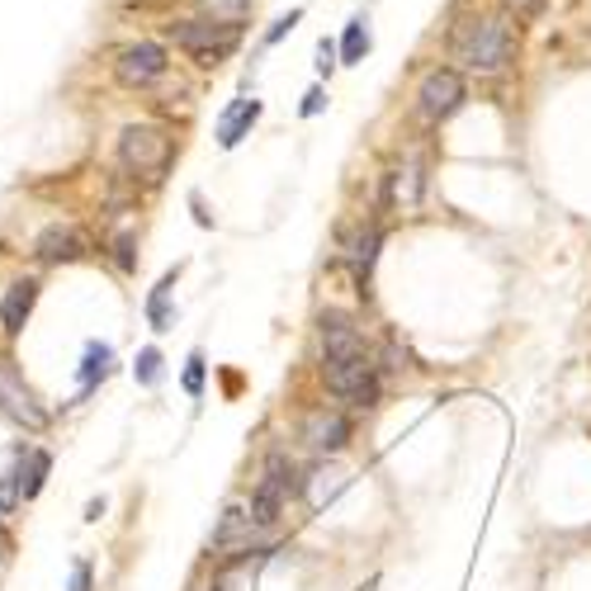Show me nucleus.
I'll list each match as a JSON object with an SVG mask.
<instances>
[{"label": "nucleus", "instance_id": "f257e3e1", "mask_svg": "<svg viewBox=\"0 0 591 591\" xmlns=\"http://www.w3.org/2000/svg\"><path fill=\"white\" fill-rule=\"evenodd\" d=\"M455 62H463L469 71H482V77H492V71H507L516 62V48H521V33H516L511 20H501V14H482V20H463L455 29Z\"/></svg>", "mask_w": 591, "mask_h": 591}, {"label": "nucleus", "instance_id": "f03ea898", "mask_svg": "<svg viewBox=\"0 0 591 591\" xmlns=\"http://www.w3.org/2000/svg\"><path fill=\"white\" fill-rule=\"evenodd\" d=\"M119 161L123 171L142 175V181H161L175 161V137L166 129H156V123H129L119 133Z\"/></svg>", "mask_w": 591, "mask_h": 591}, {"label": "nucleus", "instance_id": "7ed1b4c3", "mask_svg": "<svg viewBox=\"0 0 591 591\" xmlns=\"http://www.w3.org/2000/svg\"><path fill=\"white\" fill-rule=\"evenodd\" d=\"M171 43L190 52L200 67H218L232 58V48L242 43V29L218 24V20H181V24H171Z\"/></svg>", "mask_w": 591, "mask_h": 591}, {"label": "nucleus", "instance_id": "20e7f679", "mask_svg": "<svg viewBox=\"0 0 591 591\" xmlns=\"http://www.w3.org/2000/svg\"><path fill=\"white\" fill-rule=\"evenodd\" d=\"M322 379H327V388L336 393V398H346L355 407H374V403H379V374H374V365L365 360V355H342V360H327V365H322Z\"/></svg>", "mask_w": 591, "mask_h": 591}, {"label": "nucleus", "instance_id": "39448f33", "mask_svg": "<svg viewBox=\"0 0 591 591\" xmlns=\"http://www.w3.org/2000/svg\"><path fill=\"white\" fill-rule=\"evenodd\" d=\"M463 100H469V85H463V77L455 67H431L417 85V110L426 123H445Z\"/></svg>", "mask_w": 591, "mask_h": 591}, {"label": "nucleus", "instance_id": "423d86ee", "mask_svg": "<svg viewBox=\"0 0 591 591\" xmlns=\"http://www.w3.org/2000/svg\"><path fill=\"white\" fill-rule=\"evenodd\" d=\"M0 417H10L14 426H29V431H43L48 426L43 403L33 398V388L20 379V369L10 360H0Z\"/></svg>", "mask_w": 591, "mask_h": 591}, {"label": "nucleus", "instance_id": "0eeeda50", "mask_svg": "<svg viewBox=\"0 0 591 591\" xmlns=\"http://www.w3.org/2000/svg\"><path fill=\"white\" fill-rule=\"evenodd\" d=\"M166 48L161 43H133V48H123L119 52V62H114V77L119 85H129V91H142V85H152L166 77Z\"/></svg>", "mask_w": 591, "mask_h": 591}, {"label": "nucleus", "instance_id": "6e6552de", "mask_svg": "<svg viewBox=\"0 0 591 591\" xmlns=\"http://www.w3.org/2000/svg\"><path fill=\"white\" fill-rule=\"evenodd\" d=\"M33 256L43 265H67V261H81L85 256V237L77 223H48L33 242Z\"/></svg>", "mask_w": 591, "mask_h": 591}, {"label": "nucleus", "instance_id": "1a4fd4ad", "mask_svg": "<svg viewBox=\"0 0 591 591\" xmlns=\"http://www.w3.org/2000/svg\"><path fill=\"white\" fill-rule=\"evenodd\" d=\"M303 440H308L317 455H336L350 440V421L332 407H317V411H308V421H303Z\"/></svg>", "mask_w": 591, "mask_h": 591}, {"label": "nucleus", "instance_id": "9d476101", "mask_svg": "<svg viewBox=\"0 0 591 591\" xmlns=\"http://www.w3.org/2000/svg\"><path fill=\"white\" fill-rule=\"evenodd\" d=\"M322 355H327V360H342V355H365L360 327H355L350 317H342V313H327V317H322Z\"/></svg>", "mask_w": 591, "mask_h": 591}, {"label": "nucleus", "instance_id": "9b49d317", "mask_svg": "<svg viewBox=\"0 0 591 591\" xmlns=\"http://www.w3.org/2000/svg\"><path fill=\"white\" fill-rule=\"evenodd\" d=\"M33 298H39V284H33V279L10 284V294L0 298V327H6V336H20L24 332V322L33 313Z\"/></svg>", "mask_w": 591, "mask_h": 591}, {"label": "nucleus", "instance_id": "f8f14e48", "mask_svg": "<svg viewBox=\"0 0 591 591\" xmlns=\"http://www.w3.org/2000/svg\"><path fill=\"white\" fill-rule=\"evenodd\" d=\"M256 119H261V100H237L218 123V142L223 147H237V142L256 129Z\"/></svg>", "mask_w": 591, "mask_h": 591}, {"label": "nucleus", "instance_id": "ddd939ff", "mask_svg": "<svg viewBox=\"0 0 591 591\" xmlns=\"http://www.w3.org/2000/svg\"><path fill=\"white\" fill-rule=\"evenodd\" d=\"M48 469H52V455H48V450H29V459H20V497H24V501L43 492Z\"/></svg>", "mask_w": 591, "mask_h": 591}, {"label": "nucleus", "instance_id": "4468645a", "mask_svg": "<svg viewBox=\"0 0 591 591\" xmlns=\"http://www.w3.org/2000/svg\"><path fill=\"white\" fill-rule=\"evenodd\" d=\"M110 369H114V350L104 342H91V346H85V355H81V388L91 393Z\"/></svg>", "mask_w": 591, "mask_h": 591}, {"label": "nucleus", "instance_id": "2eb2a0df", "mask_svg": "<svg viewBox=\"0 0 591 591\" xmlns=\"http://www.w3.org/2000/svg\"><path fill=\"white\" fill-rule=\"evenodd\" d=\"M369 20L365 14H355V20L346 24V33H342V67H355V62H365V52H369Z\"/></svg>", "mask_w": 591, "mask_h": 591}, {"label": "nucleus", "instance_id": "dca6fc26", "mask_svg": "<svg viewBox=\"0 0 591 591\" xmlns=\"http://www.w3.org/2000/svg\"><path fill=\"white\" fill-rule=\"evenodd\" d=\"M246 530H251V511H242V507H227V511H223V521H218V530H213V549L237 544Z\"/></svg>", "mask_w": 591, "mask_h": 591}, {"label": "nucleus", "instance_id": "f3484780", "mask_svg": "<svg viewBox=\"0 0 591 591\" xmlns=\"http://www.w3.org/2000/svg\"><path fill=\"white\" fill-rule=\"evenodd\" d=\"M388 194H393V200H403V204H417V194H421V161H407L403 171H393Z\"/></svg>", "mask_w": 591, "mask_h": 591}, {"label": "nucleus", "instance_id": "a211bd4d", "mask_svg": "<svg viewBox=\"0 0 591 591\" xmlns=\"http://www.w3.org/2000/svg\"><path fill=\"white\" fill-rule=\"evenodd\" d=\"M200 6L208 10V20H218V24H237V29H242V20L251 14V6H256V0H200Z\"/></svg>", "mask_w": 591, "mask_h": 591}, {"label": "nucleus", "instance_id": "6ab92c4d", "mask_svg": "<svg viewBox=\"0 0 591 591\" xmlns=\"http://www.w3.org/2000/svg\"><path fill=\"white\" fill-rule=\"evenodd\" d=\"M171 284H175V271L156 284V289H152V303H147V317H152V327H156V332H166V327H171Z\"/></svg>", "mask_w": 591, "mask_h": 591}, {"label": "nucleus", "instance_id": "aec40b11", "mask_svg": "<svg viewBox=\"0 0 591 591\" xmlns=\"http://www.w3.org/2000/svg\"><path fill=\"white\" fill-rule=\"evenodd\" d=\"M133 374H137V384H142V388H156V384H161V350H152V346L142 350V355H137V365H133Z\"/></svg>", "mask_w": 591, "mask_h": 591}, {"label": "nucleus", "instance_id": "412c9836", "mask_svg": "<svg viewBox=\"0 0 591 591\" xmlns=\"http://www.w3.org/2000/svg\"><path fill=\"white\" fill-rule=\"evenodd\" d=\"M14 501H24L20 497V463H14V473H0V516H10Z\"/></svg>", "mask_w": 591, "mask_h": 591}, {"label": "nucleus", "instance_id": "4be33fe9", "mask_svg": "<svg viewBox=\"0 0 591 591\" xmlns=\"http://www.w3.org/2000/svg\"><path fill=\"white\" fill-rule=\"evenodd\" d=\"M303 24V10H289V14H279V20L271 24V29H265V48H275L279 39H284V33H294Z\"/></svg>", "mask_w": 591, "mask_h": 591}, {"label": "nucleus", "instance_id": "5701e85b", "mask_svg": "<svg viewBox=\"0 0 591 591\" xmlns=\"http://www.w3.org/2000/svg\"><path fill=\"white\" fill-rule=\"evenodd\" d=\"M185 393H190V398H200V393H204V355L200 350L185 360Z\"/></svg>", "mask_w": 591, "mask_h": 591}, {"label": "nucleus", "instance_id": "b1692460", "mask_svg": "<svg viewBox=\"0 0 591 591\" xmlns=\"http://www.w3.org/2000/svg\"><path fill=\"white\" fill-rule=\"evenodd\" d=\"M544 6H549V0H507V10L516 14V20H534Z\"/></svg>", "mask_w": 591, "mask_h": 591}, {"label": "nucleus", "instance_id": "393cba45", "mask_svg": "<svg viewBox=\"0 0 591 591\" xmlns=\"http://www.w3.org/2000/svg\"><path fill=\"white\" fill-rule=\"evenodd\" d=\"M336 52H342V48H336L332 39H322V43H317V71H322V77H332V67H336Z\"/></svg>", "mask_w": 591, "mask_h": 591}, {"label": "nucleus", "instance_id": "a878e982", "mask_svg": "<svg viewBox=\"0 0 591 591\" xmlns=\"http://www.w3.org/2000/svg\"><path fill=\"white\" fill-rule=\"evenodd\" d=\"M67 591H91V563H85V559L71 563V587Z\"/></svg>", "mask_w": 591, "mask_h": 591}, {"label": "nucleus", "instance_id": "bb28decb", "mask_svg": "<svg viewBox=\"0 0 591 591\" xmlns=\"http://www.w3.org/2000/svg\"><path fill=\"white\" fill-rule=\"evenodd\" d=\"M114 251H119V265H123V271H133L137 256H133V237H129V232H123V237L114 242Z\"/></svg>", "mask_w": 591, "mask_h": 591}, {"label": "nucleus", "instance_id": "cd10ccee", "mask_svg": "<svg viewBox=\"0 0 591 591\" xmlns=\"http://www.w3.org/2000/svg\"><path fill=\"white\" fill-rule=\"evenodd\" d=\"M322 104H327V95H322V91H308V95H303V119L322 114Z\"/></svg>", "mask_w": 591, "mask_h": 591}, {"label": "nucleus", "instance_id": "c85d7f7f", "mask_svg": "<svg viewBox=\"0 0 591 591\" xmlns=\"http://www.w3.org/2000/svg\"><path fill=\"white\" fill-rule=\"evenodd\" d=\"M213 591H223V587H213Z\"/></svg>", "mask_w": 591, "mask_h": 591}]
</instances>
